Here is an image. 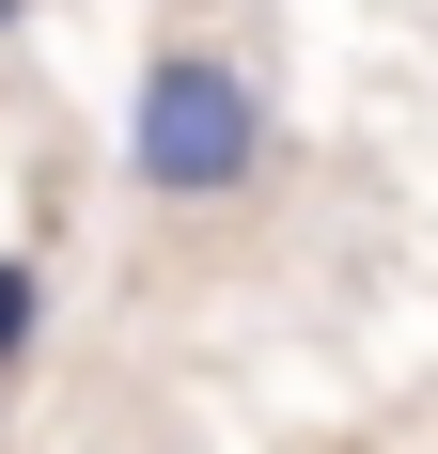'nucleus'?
<instances>
[{
	"mask_svg": "<svg viewBox=\"0 0 438 454\" xmlns=\"http://www.w3.org/2000/svg\"><path fill=\"white\" fill-rule=\"evenodd\" d=\"M266 157H282V110H266V79L235 47L173 32L141 63V94H126V188L141 204H251Z\"/></svg>",
	"mask_w": 438,
	"mask_h": 454,
	"instance_id": "nucleus-1",
	"label": "nucleus"
},
{
	"mask_svg": "<svg viewBox=\"0 0 438 454\" xmlns=\"http://www.w3.org/2000/svg\"><path fill=\"white\" fill-rule=\"evenodd\" d=\"M32 314H47V267H32V251H0V376L32 361Z\"/></svg>",
	"mask_w": 438,
	"mask_h": 454,
	"instance_id": "nucleus-2",
	"label": "nucleus"
},
{
	"mask_svg": "<svg viewBox=\"0 0 438 454\" xmlns=\"http://www.w3.org/2000/svg\"><path fill=\"white\" fill-rule=\"evenodd\" d=\"M16 16H32V0H0V32H16Z\"/></svg>",
	"mask_w": 438,
	"mask_h": 454,
	"instance_id": "nucleus-3",
	"label": "nucleus"
}]
</instances>
